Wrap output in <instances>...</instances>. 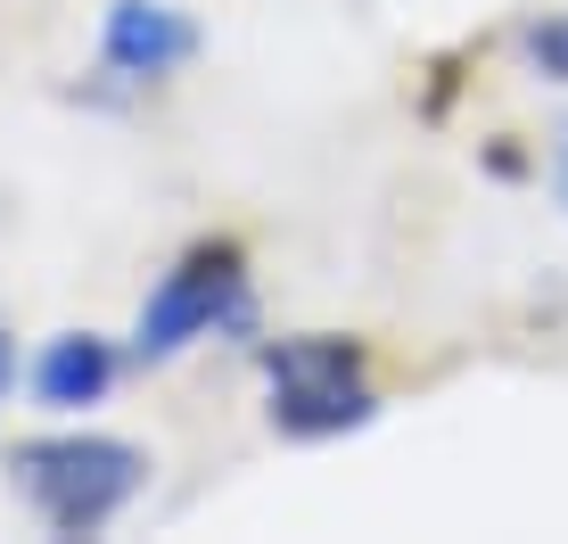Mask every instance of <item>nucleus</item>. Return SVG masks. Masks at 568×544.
<instances>
[{"mask_svg": "<svg viewBox=\"0 0 568 544\" xmlns=\"http://www.w3.org/2000/svg\"><path fill=\"white\" fill-rule=\"evenodd\" d=\"M17 471V495L33 503L50 536H100L132 495L149 487V454L124 437H100V430H67V437H26L9 454Z\"/></svg>", "mask_w": 568, "mask_h": 544, "instance_id": "obj_1", "label": "nucleus"}, {"mask_svg": "<svg viewBox=\"0 0 568 544\" xmlns=\"http://www.w3.org/2000/svg\"><path fill=\"white\" fill-rule=\"evenodd\" d=\"M264 380H272V430L322 445L346 437L363 421H379V387L363 380V339H338V330H297V339L264 346Z\"/></svg>", "mask_w": 568, "mask_h": 544, "instance_id": "obj_2", "label": "nucleus"}, {"mask_svg": "<svg viewBox=\"0 0 568 544\" xmlns=\"http://www.w3.org/2000/svg\"><path fill=\"white\" fill-rule=\"evenodd\" d=\"M256 330V289H247V256L231 240H199L165 281L149 289L141 322H132V355L173 363L199 339H247Z\"/></svg>", "mask_w": 568, "mask_h": 544, "instance_id": "obj_3", "label": "nucleus"}, {"mask_svg": "<svg viewBox=\"0 0 568 544\" xmlns=\"http://www.w3.org/2000/svg\"><path fill=\"white\" fill-rule=\"evenodd\" d=\"M199 58V26L165 0H108V26H100V67L115 83H165Z\"/></svg>", "mask_w": 568, "mask_h": 544, "instance_id": "obj_4", "label": "nucleus"}, {"mask_svg": "<svg viewBox=\"0 0 568 544\" xmlns=\"http://www.w3.org/2000/svg\"><path fill=\"white\" fill-rule=\"evenodd\" d=\"M108 387H115V346L91 339V330H58L33 355V404L42 413H91Z\"/></svg>", "mask_w": 568, "mask_h": 544, "instance_id": "obj_5", "label": "nucleus"}, {"mask_svg": "<svg viewBox=\"0 0 568 544\" xmlns=\"http://www.w3.org/2000/svg\"><path fill=\"white\" fill-rule=\"evenodd\" d=\"M519 50H527V67H536L544 83H568V9H544V17H527Z\"/></svg>", "mask_w": 568, "mask_h": 544, "instance_id": "obj_6", "label": "nucleus"}, {"mask_svg": "<svg viewBox=\"0 0 568 544\" xmlns=\"http://www.w3.org/2000/svg\"><path fill=\"white\" fill-rule=\"evenodd\" d=\"M544 182L560 190V206H568V124H560V141H552V158H544Z\"/></svg>", "mask_w": 568, "mask_h": 544, "instance_id": "obj_7", "label": "nucleus"}, {"mask_svg": "<svg viewBox=\"0 0 568 544\" xmlns=\"http://www.w3.org/2000/svg\"><path fill=\"white\" fill-rule=\"evenodd\" d=\"M9 372H17V339L0 330V404H9Z\"/></svg>", "mask_w": 568, "mask_h": 544, "instance_id": "obj_8", "label": "nucleus"}]
</instances>
